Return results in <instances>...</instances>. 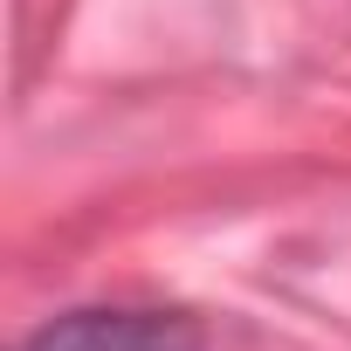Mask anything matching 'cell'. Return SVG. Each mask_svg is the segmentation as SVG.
<instances>
[{
	"mask_svg": "<svg viewBox=\"0 0 351 351\" xmlns=\"http://www.w3.org/2000/svg\"><path fill=\"white\" fill-rule=\"evenodd\" d=\"M21 351H207V337H200V324L186 310L83 303V310H62L42 330H28Z\"/></svg>",
	"mask_w": 351,
	"mask_h": 351,
	"instance_id": "6da1fadb",
	"label": "cell"
}]
</instances>
